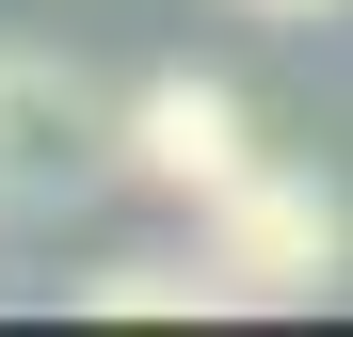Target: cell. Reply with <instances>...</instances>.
<instances>
[{
    "mask_svg": "<svg viewBox=\"0 0 353 337\" xmlns=\"http://www.w3.org/2000/svg\"><path fill=\"white\" fill-rule=\"evenodd\" d=\"M209 273H225V305H321L337 273H353V209L321 177H289V161H241L209 209Z\"/></svg>",
    "mask_w": 353,
    "mask_h": 337,
    "instance_id": "1",
    "label": "cell"
},
{
    "mask_svg": "<svg viewBox=\"0 0 353 337\" xmlns=\"http://www.w3.org/2000/svg\"><path fill=\"white\" fill-rule=\"evenodd\" d=\"M241 161H257V112H241V81H209V65H161V81H129V96H112V177H129V193L209 209Z\"/></svg>",
    "mask_w": 353,
    "mask_h": 337,
    "instance_id": "2",
    "label": "cell"
},
{
    "mask_svg": "<svg viewBox=\"0 0 353 337\" xmlns=\"http://www.w3.org/2000/svg\"><path fill=\"white\" fill-rule=\"evenodd\" d=\"M81 177H112V96L65 48H0V209H65Z\"/></svg>",
    "mask_w": 353,
    "mask_h": 337,
    "instance_id": "3",
    "label": "cell"
},
{
    "mask_svg": "<svg viewBox=\"0 0 353 337\" xmlns=\"http://www.w3.org/2000/svg\"><path fill=\"white\" fill-rule=\"evenodd\" d=\"M81 305H97V321H193V305H225V273H209V241H193V257H112Z\"/></svg>",
    "mask_w": 353,
    "mask_h": 337,
    "instance_id": "4",
    "label": "cell"
},
{
    "mask_svg": "<svg viewBox=\"0 0 353 337\" xmlns=\"http://www.w3.org/2000/svg\"><path fill=\"white\" fill-rule=\"evenodd\" d=\"M225 17H257V32H321V17H353V0H225Z\"/></svg>",
    "mask_w": 353,
    "mask_h": 337,
    "instance_id": "5",
    "label": "cell"
}]
</instances>
